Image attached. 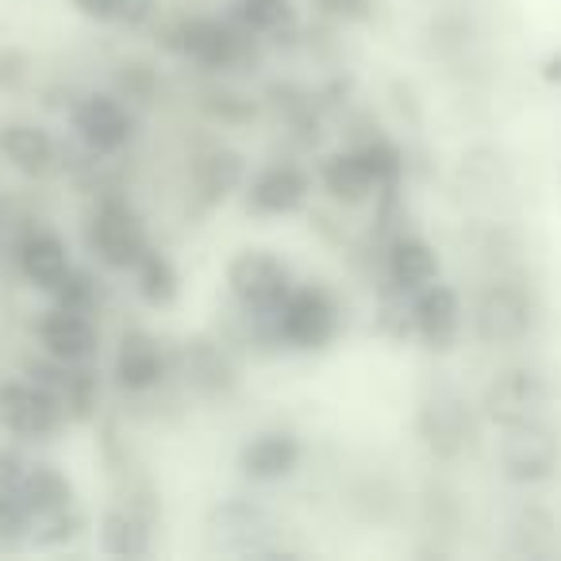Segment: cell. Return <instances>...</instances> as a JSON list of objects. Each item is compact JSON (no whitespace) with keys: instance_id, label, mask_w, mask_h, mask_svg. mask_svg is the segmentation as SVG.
<instances>
[{"instance_id":"cell-2","label":"cell","mask_w":561,"mask_h":561,"mask_svg":"<svg viewBox=\"0 0 561 561\" xmlns=\"http://www.w3.org/2000/svg\"><path fill=\"white\" fill-rule=\"evenodd\" d=\"M208 535L211 546L219 553H231V558H277V553H285L270 515L254 504H242V500L219 504L211 512Z\"/></svg>"},{"instance_id":"cell-15","label":"cell","mask_w":561,"mask_h":561,"mask_svg":"<svg viewBox=\"0 0 561 561\" xmlns=\"http://www.w3.org/2000/svg\"><path fill=\"white\" fill-rule=\"evenodd\" d=\"M165 377V358L162 346L147 331H131V335L119 339L116 351V381L127 392H150L158 389V381Z\"/></svg>"},{"instance_id":"cell-30","label":"cell","mask_w":561,"mask_h":561,"mask_svg":"<svg viewBox=\"0 0 561 561\" xmlns=\"http://www.w3.org/2000/svg\"><path fill=\"white\" fill-rule=\"evenodd\" d=\"M85 16H96V20H112L127 9V0H73Z\"/></svg>"},{"instance_id":"cell-17","label":"cell","mask_w":561,"mask_h":561,"mask_svg":"<svg viewBox=\"0 0 561 561\" xmlns=\"http://www.w3.org/2000/svg\"><path fill=\"white\" fill-rule=\"evenodd\" d=\"M389 280L400 293H420L427 289L431 280H438V254L427 239L420 234H400L389 247Z\"/></svg>"},{"instance_id":"cell-6","label":"cell","mask_w":561,"mask_h":561,"mask_svg":"<svg viewBox=\"0 0 561 561\" xmlns=\"http://www.w3.org/2000/svg\"><path fill=\"white\" fill-rule=\"evenodd\" d=\"M473 328L484 346L523 343L535 331V300L527 297V289H519L512 280H496L477 300Z\"/></svg>"},{"instance_id":"cell-11","label":"cell","mask_w":561,"mask_h":561,"mask_svg":"<svg viewBox=\"0 0 561 561\" xmlns=\"http://www.w3.org/2000/svg\"><path fill=\"white\" fill-rule=\"evenodd\" d=\"M39 343L47 358H58L66 366H85L96 354V328L89 312H73V308H50L39 320Z\"/></svg>"},{"instance_id":"cell-31","label":"cell","mask_w":561,"mask_h":561,"mask_svg":"<svg viewBox=\"0 0 561 561\" xmlns=\"http://www.w3.org/2000/svg\"><path fill=\"white\" fill-rule=\"evenodd\" d=\"M546 78H550V81H561V55L546 62Z\"/></svg>"},{"instance_id":"cell-26","label":"cell","mask_w":561,"mask_h":561,"mask_svg":"<svg viewBox=\"0 0 561 561\" xmlns=\"http://www.w3.org/2000/svg\"><path fill=\"white\" fill-rule=\"evenodd\" d=\"M27 535H32V512H27L24 496L0 492V546L12 550V546L27 542Z\"/></svg>"},{"instance_id":"cell-24","label":"cell","mask_w":561,"mask_h":561,"mask_svg":"<svg viewBox=\"0 0 561 561\" xmlns=\"http://www.w3.org/2000/svg\"><path fill=\"white\" fill-rule=\"evenodd\" d=\"M135 277H139V293L147 305H170L178 297V270L162 250H142V257L135 262Z\"/></svg>"},{"instance_id":"cell-27","label":"cell","mask_w":561,"mask_h":561,"mask_svg":"<svg viewBox=\"0 0 561 561\" xmlns=\"http://www.w3.org/2000/svg\"><path fill=\"white\" fill-rule=\"evenodd\" d=\"M239 20L250 32H277L289 20V4L285 0H242Z\"/></svg>"},{"instance_id":"cell-4","label":"cell","mask_w":561,"mask_h":561,"mask_svg":"<svg viewBox=\"0 0 561 561\" xmlns=\"http://www.w3.org/2000/svg\"><path fill=\"white\" fill-rule=\"evenodd\" d=\"M415 427H420L423 446L443 461L461 458L469 450V443H473V415H469L466 397L458 389H450V385L431 389L423 397Z\"/></svg>"},{"instance_id":"cell-23","label":"cell","mask_w":561,"mask_h":561,"mask_svg":"<svg viewBox=\"0 0 561 561\" xmlns=\"http://www.w3.org/2000/svg\"><path fill=\"white\" fill-rule=\"evenodd\" d=\"M20 496H24L27 512H32V519H35V515L73 507V484H70V477H66L62 469L32 466V469H27V477H24V489H20Z\"/></svg>"},{"instance_id":"cell-20","label":"cell","mask_w":561,"mask_h":561,"mask_svg":"<svg viewBox=\"0 0 561 561\" xmlns=\"http://www.w3.org/2000/svg\"><path fill=\"white\" fill-rule=\"evenodd\" d=\"M323 185H328V193L343 204H362L374 196V188H381L362 150L331 154L328 162H323Z\"/></svg>"},{"instance_id":"cell-12","label":"cell","mask_w":561,"mask_h":561,"mask_svg":"<svg viewBox=\"0 0 561 561\" xmlns=\"http://www.w3.org/2000/svg\"><path fill=\"white\" fill-rule=\"evenodd\" d=\"M308 188H312V181H308V173L300 170V165L277 162V165H265V170L250 181L247 201H250V208L262 211V216H285V211H297L300 204L308 201Z\"/></svg>"},{"instance_id":"cell-21","label":"cell","mask_w":561,"mask_h":561,"mask_svg":"<svg viewBox=\"0 0 561 561\" xmlns=\"http://www.w3.org/2000/svg\"><path fill=\"white\" fill-rule=\"evenodd\" d=\"M101 546L112 558H147L150 553V527L131 504L108 507L101 515Z\"/></svg>"},{"instance_id":"cell-28","label":"cell","mask_w":561,"mask_h":561,"mask_svg":"<svg viewBox=\"0 0 561 561\" xmlns=\"http://www.w3.org/2000/svg\"><path fill=\"white\" fill-rule=\"evenodd\" d=\"M58 297V308H73V312H89L96 300V289H93V277L81 270H70L66 273V280L55 289Z\"/></svg>"},{"instance_id":"cell-13","label":"cell","mask_w":561,"mask_h":561,"mask_svg":"<svg viewBox=\"0 0 561 561\" xmlns=\"http://www.w3.org/2000/svg\"><path fill=\"white\" fill-rule=\"evenodd\" d=\"M300 466V438L293 431H262L239 450V469L250 481H280Z\"/></svg>"},{"instance_id":"cell-3","label":"cell","mask_w":561,"mask_h":561,"mask_svg":"<svg viewBox=\"0 0 561 561\" xmlns=\"http://www.w3.org/2000/svg\"><path fill=\"white\" fill-rule=\"evenodd\" d=\"M546 404H550V381L530 366L500 369L489 381L484 400H481L484 415H489L496 427H515V423L542 420Z\"/></svg>"},{"instance_id":"cell-19","label":"cell","mask_w":561,"mask_h":561,"mask_svg":"<svg viewBox=\"0 0 561 561\" xmlns=\"http://www.w3.org/2000/svg\"><path fill=\"white\" fill-rule=\"evenodd\" d=\"M0 154L9 158L20 173L27 178H43L47 170H55L58 147L43 127L35 124H9L0 131Z\"/></svg>"},{"instance_id":"cell-16","label":"cell","mask_w":561,"mask_h":561,"mask_svg":"<svg viewBox=\"0 0 561 561\" xmlns=\"http://www.w3.org/2000/svg\"><path fill=\"white\" fill-rule=\"evenodd\" d=\"M16 257H20V270H24V277L43 293H55L58 285L66 280V273L73 270L70 250H66V242L58 239L55 231H32L24 242H20Z\"/></svg>"},{"instance_id":"cell-18","label":"cell","mask_w":561,"mask_h":561,"mask_svg":"<svg viewBox=\"0 0 561 561\" xmlns=\"http://www.w3.org/2000/svg\"><path fill=\"white\" fill-rule=\"evenodd\" d=\"M181 50L204 70H224L239 58V35L219 20L196 16L181 27Z\"/></svg>"},{"instance_id":"cell-1","label":"cell","mask_w":561,"mask_h":561,"mask_svg":"<svg viewBox=\"0 0 561 561\" xmlns=\"http://www.w3.org/2000/svg\"><path fill=\"white\" fill-rule=\"evenodd\" d=\"M496 466L512 484H542L561 466V438L542 420L500 427Z\"/></svg>"},{"instance_id":"cell-8","label":"cell","mask_w":561,"mask_h":561,"mask_svg":"<svg viewBox=\"0 0 561 561\" xmlns=\"http://www.w3.org/2000/svg\"><path fill=\"white\" fill-rule=\"evenodd\" d=\"M66 423V404L50 389L27 381L0 385V427L20 438H50Z\"/></svg>"},{"instance_id":"cell-29","label":"cell","mask_w":561,"mask_h":561,"mask_svg":"<svg viewBox=\"0 0 561 561\" xmlns=\"http://www.w3.org/2000/svg\"><path fill=\"white\" fill-rule=\"evenodd\" d=\"M27 469H32V461H27L20 450H0V492L24 489Z\"/></svg>"},{"instance_id":"cell-14","label":"cell","mask_w":561,"mask_h":561,"mask_svg":"<svg viewBox=\"0 0 561 561\" xmlns=\"http://www.w3.org/2000/svg\"><path fill=\"white\" fill-rule=\"evenodd\" d=\"M412 323L431 346L454 343V335L461 331V300L450 285L431 280L427 289L415 293L412 300Z\"/></svg>"},{"instance_id":"cell-9","label":"cell","mask_w":561,"mask_h":561,"mask_svg":"<svg viewBox=\"0 0 561 561\" xmlns=\"http://www.w3.org/2000/svg\"><path fill=\"white\" fill-rule=\"evenodd\" d=\"M89 250L101 257L108 270H135V262L147 250V231L131 204L124 201H101L89 224Z\"/></svg>"},{"instance_id":"cell-22","label":"cell","mask_w":561,"mask_h":561,"mask_svg":"<svg viewBox=\"0 0 561 561\" xmlns=\"http://www.w3.org/2000/svg\"><path fill=\"white\" fill-rule=\"evenodd\" d=\"M185 381L204 397H219L234 385V374L227 366L224 351L208 339H188L185 343Z\"/></svg>"},{"instance_id":"cell-10","label":"cell","mask_w":561,"mask_h":561,"mask_svg":"<svg viewBox=\"0 0 561 561\" xmlns=\"http://www.w3.org/2000/svg\"><path fill=\"white\" fill-rule=\"evenodd\" d=\"M73 127H78L81 142L96 154H116L127 139H131V116L124 104L108 93H93L73 108Z\"/></svg>"},{"instance_id":"cell-25","label":"cell","mask_w":561,"mask_h":561,"mask_svg":"<svg viewBox=\"0 0 561 561\" xmlns=\"http://www.w3.org/2000/svg\"><path fill=\"white\" fill-rule=\"evenodd\" d=\"M196 185L208 201H224L234 185H242V158L231 150H211L201 165H196Z\"/></svg>"},{"instance_id":"cell-7","label":"cell","mask_w":561,"mask_h":561,"mask_svg":"<svg viewBox=\"0 0 561 561\" xmlns=\"http://www.w3.org/2000/svg\"><path fill=\"white\" fill-rule=\"evenodd\" d=\"M277 323V335L285 339L297 351H320L335 339L339 328V308L320 285H305V289H293L285 297V305L273 316Z\"/></svg>"},{"instance_id":"cell-5","label":"cell","mask_w":561,"mask_h":561,"mask_svg":"<svg viewBox=\"0 0 561 561\" xmlns=\"http://www.w3.org/2000/svg\"><path fill=\"white\" fill-rule=\"evenodd\" d=\"M227 285H231L234 300L254 316H277L285 297L293 293V280L285 262L265 250H242L231 265H227Z\"/></svg>"}]
</instances>
